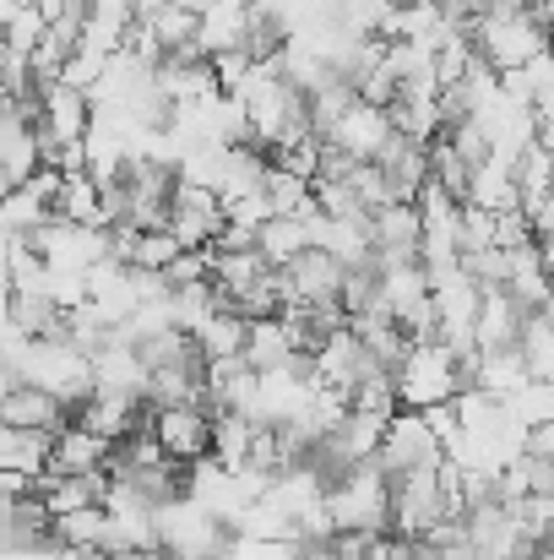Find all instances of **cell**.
Wrapping results in <instances>:
<instances>
[{
	"mask_svg": "<svg viewBox=\"0 0 554 560\" xmlns=\"http://www.w3.org/2000/svg\"><path fill=\"white\" fill-rule=\"evenodd\" d=\"M148 430L164 446V457H175V463H201L207 457V408L201 402H164V408H153Z\"/></svg>",
	"mask_w": 554,
	"mask_h": 560,
	"instance_id": "obj_3",
	"label": "cell"
},
{
	"mask_svg": "<svg viewBox=\"0 0 554 560\" xmlns=\"http://www.w3.org/2000/svg\"><path fill=\"white\" fill-rule=\"evenodd\" d=\"M38 11H44V16H60V11H76V16H82L87 0H38Z\"/></svg>",
	"mask_w": 554,
	"mask_h": 560,
	"instance_id": "obj_11",
	"label": "cell"
},
{
	"mask_svg": "<svg viewBox=\"0 0 554 560\" xmlns=\"http://www.w3.org/2000/svg\"><path fill=\"white\" fill-rule=\"evenodd\" d=\"M517 354L533 381H554V327H550V305L544 311H528L522 316V332H517Z\"/></svg>",
	"mask_w": 554,
	"mask_h": 560,
	"instance_id": "obj_9",
	"label": "cell"
},
{
	"mask_svg": "<svg viewBox=\"0 0 554 560\" xmlns=\"http://www.w3.org/2000/svg\"><path fill=\"white\" fill-rule=\"evenodd\" d=\"M310 218V212H305ZM299 212H267L261 223H256V250L272 261V267H283V261H294L305 245H310V223H305Z\"/></svg>",
	"mask_w": 554,
	"mask_h": 560,
	"instance_id": "obj_8",
	"label": "cell"
},
{
	"mask_svg": "<svg viewBox=\"0 0 554 560\" xmlns=\"http://www.w3.org/2000/svg\"><path fill=\"white\" fill-rule=\"evenodd\" d=\"M164 229L180 240V250H207L223 229V196L212 186H175L169 196V212H164Z\"/></svg>",
	"mask_w": 554,
	"mask_h": 560,
	"instance_id": "obj_2",
	"label": "cell"
},
{
	"mask_svg": "<svg viewBox=\"0 0 554 560\" xmlns=\"http://www.w3.org/2000/svg\"><path fill=\"white\" fill-rule=\"evenodd\" d=\"M175 256H180V240H175L169 229H137V234H131V261H126V267H153V272H164Z\"/></svg>",
	"mask_w": 554,
	"mask_h": 560,
	"instance_id": "obj_10",
	"label": "cell"
},
{
	"mask_svg": "<svg viewBox=\"0 0 554 560\" xmlns=\"http://www.w3.org/2000/svg\"><path fill=\"white\" fill-rule=\"evenodd\" d=\"M522 316H528L522 300H511L506 289H484L473 305V349H511L522 332Z\"/></svg>",
	"mask_w": 554,
	"mask_h": 560,
	"instance_id": "obj_7",
	"label": "cell"
},
{
	"mask_svg": "<svg viewBox=\"0 0 554 560\" xmlns=\"http://www.w3.org/2000/svg\"><path fill=\"white\" fill-rule=\"evenodd\" d=\"M327 523L332 534H391V479L375 463H354L327 495Z\"/></svg>",
	"mask_w": 554,
	"mask_h": 560,
	"instance_id": "obj_1",
	"label": "cell"
},
{
	"mask_svg": "<svg viewBox=\"0 0 554 560\" xmlns=\"http://www.w3.org/2000/svg\"><path fill=\"white\" fill-rule=\"evenodd\" d=\"M0 419H5L11 430H44V435H55V430L71 424V408H66L55 392H44V386H33V381H16V386L0 392Z\"/></svg>",
	"mask_w": 554,
	"mask_h": 560,
	"instance_id": "obj_5",
	"label": "cell"
},
{
	"mask_svg": "<svg viewBox=\"0 0 554 560\" xmlns=\"http://www.w3.org/2000/svg\"><path fill=\"white\" fill-rule=\"evenodd\" d=\"M386 137H391V120H386V109H375V104H365V98H354V104H349V109L332 120V131H327L321 142L343 148L349 159H375Z\"/></svg>",
	"mask_w": 554,
	"mask_h": 560,
	"instance_id": "obj_6",
	"label": "cell"
},
{
	"mask_svg": "<svg viewBox=\"0 0 554 560\" xmlns=\"http://www.w3.org/2000/svg\"><path fill=\"white\" fill-rule=\"evenodd\" d=\"M278 272H283V289H288V300H299V305H338L343 261H338L332 250H321V245H305V250H299L294 261H283Z\"/></svg>",
	"mask_w": 554,
	"mask_h": 560,
	"instance_id": "obj_4",
	"label": "cell"
}]
</instances>
